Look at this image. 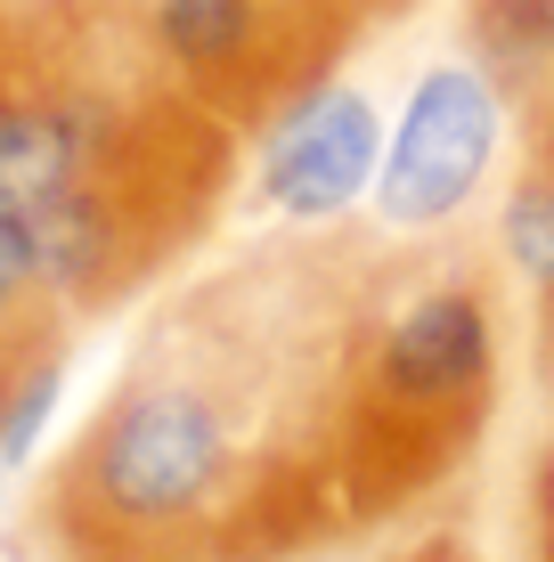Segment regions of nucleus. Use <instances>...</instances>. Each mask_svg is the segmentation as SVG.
<instances>
[{
	"mask_svg": "<svg viewBox=\"0 0 554 562\" xmlns=\"http://www.w3.org/2000/svg\"><path fill=\"white\" fill-rule=\"evenodd\" d=\"M392 228L237 245L139 318L106 392L16 506V562H310L351 547L342 416Z\"/></svg>",
	"mask_w": 554,
	"mask_h": 562,
	"instance_id": "nucleus-1",
	"label": "nucleus"
},
{
	"mask_svg": "<svg viewBox=\"0 0 554 562\" xmlns=\"http://www.w3.org/2000/svg\"><path fill=\"white\" fill-rule=\"evenodd\" d=\"M368 562H473L456 538H425V547H392V554H368Z\"/></svg>",
	"mask_w": 554,
	"mask_h": 562,
	"instance_id": "nucleus-8",
	"label": "nucleus"
},
{
	"mask_svg": "<svg viewBox=\"0 0 554 562\" xmlns=\"http://www.w3.org/2000/svg\"><path fill=\"white\" fill-rule=\"evenodd\" d=\"M237 131L147 25V0H0V204L33 212L74 326L131 310L213 237Z\"/></svg>",
	"mask_w": 554,
	"mask_h": 562,
	"instance_id": "nucleus-2",
	"label": "nucleus"
},
{
	"mask_svg": "<svg viewBox=\"0 0 554 562\" xmlns=\"http://www.w3.org/2000/svg\"><path fill=\"white\" fill-rule=\"evenodd\" d=\"M384 139L392 123L375 114V99L335 74L327 90L294 99L278 123H261L253 139V204L270 221H294V228H327V221H351L359 204L375 196V164H384Z\"/></svg>",
	"mask_w": 554,
	"mask_h": 562,
	"instance_id": "nucleus-6",
	"label": "nucleus"
},
{
	"mask_svg": "<svg viewBox=\"0 0 554 562\" xmlns=\"http://www.w3.org/2000/svg\"><path fill=\"white\" fill-rule=\"evenodd\" d=\"M147 25L188 82L237 139L278 123L294 99L327 90L351 49L384 25L375 0H147Z\"/></svg>",
	"mask_w": 554,
	"mask_h": 562,
	"instance_id": "nucleus-4",
	"label": "nucleus"
},
{
	"mask_svg": "<svg viewBox=\"0 0 554 562\" xmlns=\"http://www.w3.org/2000/svg\"><path fill=\"white\" fill-rule=\"evenodd\" d=\"M49 351H74V342H25V335H9V326H0V392H9L33 359H49Z\"/></svg>",
	"mask_w": 554,
	"mask_h": 562,
	"instance_id": "nucleus-7",
	"label": "nucleus"
},
{
	"mask_svg": "<svg viewBox=\"0 0 554 562\" xmlns=\"http://www.w3.org/2000/svg\"><path fill=\"white\" fill-rule=\"evenodd\" d=\"M506 90L489 82L482 57H441V66L416 74L408 106H399L384 164H375V221L392 237H441V228H465L473 196L489 188L506 155Z\"/></svg>",
	"mask_w": 554,
	"mask_h": 562,
	"instance_id": "nucleus-5",
	"label": "nucleus"
},
{
	"mask_svg": "<svg viewBox=\"0 0 554 562\" xmlns=\"http://www.w3.org/2000/svg\"><path fill=\"white\" fill-rule=\"evenodd\" d=\"M375 9H384V25H392V16H399V9H416V0H375Z\"/></svg>",
	"mask_w": 554,
	"mask_h": 562,
	"instance_id": "nucleus-9",
	"label": "nucleus"
},
{
	"mask_svg": "<svg viewBox=\"0 0 554 562\" xmlns=\"http://www.w3.org/2000/svg\"><path fill=\"white\" fill-rule=\"evenodd\" d=\"M513 278L473 228L392 237L351 351L342 514L351 538L392 530L482 457L506 400Z\"/></svg>",
	"mask_w": 554,
	"mask_h": 562,
	"instance_id": "nucleus-3",
	"label": "nucleus"
}]
</instances>
